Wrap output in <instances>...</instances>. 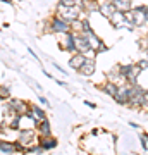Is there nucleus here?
<instances>
[{
    "label": "nucleus",
    "mask_w": 148,
    "mask_h": 155,
    "mask_svg": "<svg viewBox=\"0 0 148 155\" xmlns=\"http://www.w3.org/2000/svg\"><path fill=\"white\" fill-rule=\"evenodd\" d=\"M17 141H19L24 148H28V147L35 145V141H38V133L33 131L31 127H21V129H19Z\"/></svg>",
    "instance_id": "4"
},
{
    "label": "nucleus",
    "mask_w": 148,
    "mask_h": 155,
    "mask_svg": "<svg viewBox=\"0 0 148 155\" xmlns=\"http://www.w3.org/2000/svg\"><path fill=\"white\" fill-rule=\"evenodd\" d=\"M45 31L47 33H54V35H62L71 31V22L64 21L59 14H54V16L48 19V22L45 24Z\"/></svg>",
    "instance_id": "2"
},
{
    "label": "nucleus",
    "mask_w": 148,
    "mask_h": 155,
    "mask_svg": "<svg viewBox=\"0 0 148 155\" xmlns=\"http://www.w3.org/2000/svg\"><path fill=\"white\" fill-rule=\"evenodd\" d=\"M114 11H115V0H98V12L105 19H109Z\"/></svg>",
    "instance_id": "9"
},
{
    "label": "nucleus",
    "mask_w": 148,
    "mask_h": 155,
    "mask_svg": "<svg viewBox=\"0 0 148 155\" xmlns=\"http://www.w3.org/2000/svg\"><path fill=\"white\" fill-rule=\"evenodd\" d=\"M86 62V54H81V52H74L72 57L69 59V66L74 69V71H79L81 66Z\"/></svg>",
    "instance_id": "15"
},
{
    "label": "nucleus",
    "mask_w": 148,
    "mask_h": 155,
    "mask_svg": "<svg viewBox=\"0 0 148 155\" xmlns=\"http://www.w3.org/2000/svg\"><path fill=\"white\" fill-rule=\"evenodd\" d=\"M24 116L31 117V119H35V121H43V119H47V112L41 109L40 105H29V109H28V112L24 114Z\"/></svg>",
    "instance_id": "13"
},
{
    "label": "nucleus",
    "mask_w": 148,
    "mask_h": 155,
    "mask_svg": "<svg viewBox=\"0 0 148 155\" xmlns=\"http://www.w3.org/2000/svg\"><path fill=\"white\" fill-rule=\"evenodd\" d=\"M36 143H38L45 152H48V150L57 148L59 141H57V138H54L52 134H48V136H41V134H38V141H36Z\"/></svg>",
    "instance_id": "10"
},
{
    "label": "nucleus",
    "mask_w": 148,
    "mask_h": 155,
    "mask_svg": "<svg viewBox=\"0 0 148 155\" xmlns=\"http://www.w3.org/2000/svg\"><path fill=\"white\" fill-rule=\"evenodd\" d=\"M115 9L122 12H127L133 9V2L131 0H115Z\"/></svg>",
    "instance_id": "20"
},
{
    "label": "nucleus",
    "mask_w": 148,
    "mask_h": 155,
    "mask_svg": "<svg viewBox=\"0 0 148 155\" xmlns=\"http://www.w3.org/2000/svg\"><path fill=\"white\" fill-rule=\"evenodd\" d=\"M95 69H97V66H95V59H93V57H90V59L86 57V62L83 64L81 69H79L77 72L83 74V76H93Z\"/></svg>",
    "instance_id": "16"
},
{
    "label": "nucleus",
    "mask_w": 148,
    "mask_h": 155,
    "mask_svg": "<svg viewBox=\"0 0 148 155\" xmlns=\"http://www.w3.org/2000/svg\"><path fill=\"white\" fill-rule=\"evenodd\" d=\"M40 102H41V104H47V105H48V100L45 98V97H40Z\"/></svg>",
    "instance_id": "29"
},
{
    "label": "nucleus",
    "mask_w": 148,
    "mask_h": 155,
    "mask_svg": "<svg viewBox=\"0 0 148 155\" xmlns=\"http://www.w3.org/2000/svg\"><path fill=\"white\" fill-rule=\"evenodd\" d=\"M84 104H86L88 107H91V109H97V105H95L93 102H88V100H86V102H84Z\"/></svg>",
    "instance_id": "28"
},
{
    "label": "nucleus",
    "mask_w": 148,
    "mask_h": 155,
    "mask_svg": "<svg viewBox=\"0 0 148 155\" xmlns=\"http://www.w3.org/2000/svg\"><path fill=\"white\" fill-rule=\"evenodd\" d=\"M0 97H2V100L11 98V88L7 84H0Z\"/></svg>",
    "instance_id": "22"
},
{
    "label": "nucleus",
    "mask_w": 148,
    "mask_h": 155,
    "mask_svg": "<svg viewBox=\"0 0 148 155\" xmlns=\"http://www.w3.org/2000/svg\"><path fill=\"white\" fill-rule=\"evenodd\" d=\"M107 79H109V81H114V83H115V84H119V86L126 83V78H124V76L121 74L119 64H117V66H114L109 72H107Z\"/></svg>",
    "instance_id": "14"
},
{
    "label": "nucleus",
    "mask_w": 148,
    "mask_h": 155,
    "mask_svg": "<svg viewBox=\"0 0 148 155\" xmlns=\"http://www.w3.org/2000/svg\"><path fill=\"white\" fill-rule=\"evenodd\" d=\"M7 102L14 107V110H16L17 116H24L28 112V109H29V104L24 102V100H21V98H9Z\"/></svg>",
    "instance_id": "12"
},
{
    "label": "nucleus",
    "mask_w": 148,
    "mask_h": 155,
    "mask_svg": "<svg viewBox=\"0 0 148 155\" xmlns=\"http://www.w3.org/2000/svg\"><path fill=\"white\" fill-rule=\"evenodd\" d=\"M131 16H133V26H134V28H141V26H145V24L148 22V16L145 14V11H143L141 5L133 7Z\"/></svg>",
    "instance_id": "7"
},
{
    "label": "nucleus",
    "mask_w": 148,
    "mask_h": 155,
    "mask_svg": "<svg viewBox=\"0 0 148 155\" xmlns=\"http://www.w3.org/2000/svg\"><path fill=\"white\" fill-rule=\"evenodd\" d=\"M0 102H4V100H2V97H0Z\"/></svg>",
    "instance_id": "32"
},
{
    "label": "nucleus",
    "mask_w": 148,
    "mask_h": 155,
    "mask_svg": "<svg viewBox=\"0 0 148 155\" xmlns=\"http://www.w3.org/2000/svg\"><path fill=\"white\" fill-rule=\"evenodd\" d=\"M74 45H76V52H81V54H88V52H93L91 47H90V41H88L86 35L84 33H74Z\"/></svg>",
    "instance_id": "8"
},
{
    "label": "nucleus",
    "mask_w": 148,
    "mask_h": 155,
    "mask_svg": "<svg viewBox=\"0 0 148 155\" xmlns=\"http://www.w3.org/2000/svg\"><path fill=\"white\" fill-rule=\"evenodd\" d=\"M83 33L86 35L88 41H90V47H91V50H93L95 54H102V52H107V50H109V47L100 40V36L95 33L93 28L90 26L88 19H84V29H83Z\"/></svg>",
    "instance_id": "1"
},
{
    "label": "nucleus",
    "mask_w": 148,
    "mask_h": 155,
    "mask_svg": "<svg viewBox=\"0 0 148 155\" xmlns=\"http://www.w3.org/2000/svg\"><path fill=\"white\" fill-rule=\"evenodd\" d=\"M138 66L141 67V69H148V61L146 59H141V61L138 62Z\"/></svg>",
    "instance_id": "26"
},
{
    "label": "nucleus",
    "mask_w": 148,
    "mask_h": 155,
    "mask_svg": "<svg viewBox=\"0 0 148 155\" xmlns=\"http://www.w3.org/2000/svg\"><path fill=\"white\" fill-rule=\"evenodd\" d=\"M0 152L2 153H16V140L9 141V140H0Z\"/></svg>",
    "instance_id": "19"
},
{
    "label": "nucleus",
    "mask_w": 148,
    "mask_h": 155,
    "mask_svg": "<svg viewBox=\"0 0 148 155\" xmlns=\"http://www.w3.org/2000/svg\"><path fill=\"white\" fill-rule=\"evenodd\" d=\"M129 126H131V127H134V129H138V127H140V126L136 124V122H129Z\"/></svg>",
    "instance_id": "30"
},
{
    "label": "nucleus",
    "mask_w": 148,
    "mask_h": 155,
    "mask_svg": "<svg viewBox=\"0 0 148 155\" xmlns=\"http://www.w3.org/2000/svg\"><path fill=\"white\" fill-rule=\"evenodd\" d=\"M109 21H110V24H112L115 29H121V28H129V29H131V28H134L133 24H129V22H127L126 16H124V12L117 11V9L112 12V16L109 17Z\"/></svg>",
    "instance_id": "5"
},
{
    "label": "nucleus",
    "mask_w": 148,
    "mask_h": 155,
    "mask_svg": "<svg viewBox=\"0 0 148 155\" xmlns=\"http://www.w3.org/2000/svg\"><path fill=\"white\" fill-rule=\"evenodd\" d=\"M2 2H5V4H12L11 0H2Z\"/></svg>",
    "instance_id": "31"
},
{
    "label": "nucleus",
    "mask_w": 148,
    "mask_h": 155,
    "mask_svg": "<svg viewBox=\"0 0 148 155\" xmlns=\"http://www.w3.org/2000/svg\"><path fill=\"white\" fill-rule=\"evenodd\" d=\"M35 129H36V133L41 134V136H48V134H52V127H50L48 119L38 121V122H36V126H35Z\"/></svg>",
    "instance_id": "18"
},
{
    "label": "nucleus",
    "mask_w": 148,
    "mask_h": 155,
    "mask_svg": "<svg viewBox=\"0 0 148 155\" xmlns=\"http://www.w3.org/2000/svg\"><path fill=\"white\" fill-rule=\"evenodd\" d=\"M77 0H59V4H57V7H76Z\"/></svg>",
    "instance_id": "23"
},
{
    "label": "nucleus",
    "mask_w": 148,
    "mask_h": 155,
    "mask_svg": "<svg viewBox=\"0 0 148 155\" xmlns=\"http://www.w3.org/2000/svg\"><path fill=\"white\" fill-rule=\"evenodd\" d=\"M76 5L79 11H84L88 14L98 12V0H77Z\"/></svg>",
    "instance_id": "11"
},
{
    "label": "nucleus",
    "mask_w": 148,
    "mask_h": 155,
    "mask_svg": "<svg viewBox=\"0 0 148 155\" xmlns=\"http://www.w3.org/2000/svg\"><path fill=\"white\" fill-rule=\"evenodd\" d=\"M140 48H143L145 52H148V35L145 36V38L140 40Z\"/></svg>",
    "instance_id": "25"
},
{
    "label": "nucleus",
    "mask_w": 148,
    "mask_h": 155,
    "mask_svg": "<svg viewBox=\"0 0 148 155\" xmlns=\"http://www.w3.org/2000/svg\"><path fill=\"white\" fill-rule=\"evenodd\" d=\"M143 109L148 110V90H145V104H143Z\"/></svg>",
    "instance_id": "27"
},
{
    "label": "nucleus",
    "mask_w": 148,
    "mask_h": 155,
    "mask_svg": "<svg viewBox=\"0 0 148 155\" xmlns=\"http://www.w3.org/2000/svg\"><path fill=\"white\" fill-rule=\"evenodd\" d=\"M119 69H121V74L126 78V81L131 84L138 83V78L143 71L138 64H119Z\"/></svg>",
    "instance_id": "3"
},
{
    "label": "nucleus",
    "mask_w": 148,
    "mask_h": 155,
    "mask_svg": "<svg viewBox=\"0 0 148 155\" xmlns=\"http://www.w3.org/2000/svg\"><path fill=\"white\" fill-rule=\"evenodd\" d=\"M83 29H84V19H83V17H77V19H74V21L71 22L72 33H83Z\"/></svg>",
    "instance_id": "21"
},
{
    "label": "nucleus",
    "mask_w": 148,
    "mask_h": 155,
    "mask_svg": "<svg viewBox=\"0 0 148 155\" xmlns=\"http://www.w3.org/2000/svg\"><path fill=\"white\" fill-rule=\"evenodd\" d=\"M98 88L102 90L104 93H107L109 97H112V98H114L115 95H117V91H119V84H115L114 81H109V79H107L104 84H98Z\"/></svg>",
    "instance_id": "17"
},
{
    "label": "nucleus",
    "mask_w": 148,
    "mask_h": 155,
    "mask_svg": "<svg viewBox=\"0 0 148 155\" xmlns=\"http://www.w3.org/2000/svg\"><path fill=\"white\" fill-rule=\"evenodd\" d=\"M45 150L40 147V145H31V147H28L26 148V153H43Z\"/></svg>",
    "instance_id": "24"
},
{
    "label": "nucleus",
    "mask_w": 148,
    "mask_h": 155,
    "mask_svg": "<svg viewBox=\"0 0 148 155\" xmlns=\"http://www.w3.org/2000/svg\"><path fill=\"white\" fill-rule=\"evenodd\" d=\"M59 48L64 50V52H69V54H74V52H76V45H74V33H72V31H67V33H62L61 35Z\"/></svg>",
    "instance_id": "6"
}]
</instances>
